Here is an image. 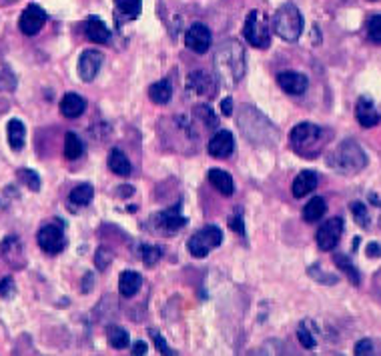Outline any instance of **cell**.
I'll return each instance as SVG.
<instances>
[{"label":"cell","instance_id":"obj_1","mask_svg":"<svg viewBox=\"0 0 381 356\" xmlns=\"http://www.w3.org/2000/svg\"><path fill=\"white\" fill-rule=\"evenodd\" d=\"M215 66L221 80L229 87H235L245 75V50L241 43L227 40L219 46L215 52Z\"/></svg>","mask_w":381,"mask_h":356},{"label":"cell","instance_id":"obj_2","mask_svg":"<svg viewBox=\"0 0 381 356\" xmlns=\"http://www.w3.org/2000/svg\"><path fill=\"white\" fill-rule=\"evenodd\" d=\"M327 166L339 175H357L367 166V154L355 140H343L327 154Z\"/></svg>","mask_w":381,"mask_h":356},{"label":"cell","instance_id":"obj_3","mask_svg":"<svg viewBox=\"0 0 381 356\" xmlns=\"http://www.w3.org/2000/svg\"><path fill=\"white\" fill-rule=\"evenodd\" d=\"M323 128L313 122H299L291 131V149L303 158H315L323 149Z\"/></svg>","mask_w":381,"mask_h":356},{"label":"cell","instance_id":"obj_4","mask_svg":"<svg viewBox=\"0 0 381 356\" xmlns=\"http://www.w3.org/2000/svg\"><path fill=\"white\" fill-rule=\"evenodd\" d=\"M273 30L279 38L287 43L299 40L303 32V16L293 2H285L283 6H279V10L273 16Z\"/></svg>","mask_w":381,"mask_h":356},{"label":"cell","instance_id":"obj_5","mask_svg":"<svg viewBox=\"0 0 381 356\" xmlns=\"http://www.w3.org/2000/svg\"><path fill=\"white\" fill-rule=\"evenodd\" d=\"M221 242H223V232H221V228H219V226H213V224H209V226H203L199 232H195L193 237L189 238L187 249H189V253L193 254V256L205 258L213 249L221 246Z\"/></svg>","mask_w":381,"mask_h":356},{"label":"cell","instance_id":"obj_6","mask_svg":"<svg viewBox=\"0 0 381 356\" xmlns=\"http://www.w3.org/2000/svg\"><path fill=\"white\" fill-rule=\"evenodd\" d=\"M243 34L247 38V43L257 48H267L271 45V32H269V24H267V18L257 13V10H251L247 15L245 20Z\"/></svg>","mask_w":381,"mask_h":356},{"label":"cell","instance_id":"obj_7","mask_svg":"<svg viewBox=\"0 0 381 356\" xmlns=\"http://www.w3.org/2000/svg\"><path fill=\"white\" fill-rule=\"evenodd\" d=\"M36 240H38V246H41L46 254H59L62 253L64 246H66L64 232H62L61 226H57V224H45V226L38 230Z\"/></svg>","mask_w":381,"mask_h":356},{"label":"cell","instance_id":"obj_8","mask_svg":"<svg viewBox=\"0 0 381 356\" xmlns=\"http://www.w3.org/2000/svg\"><path fill=\"white\" fill-rule=\"evenodd\" d=\"M341 235H343V221L341 218H329V221H325V223L321 224L317 235H315L317 246H319L321 251L329 253V251H333L339 244Z\"/></svg>","mask_w":381,"mask_h":356},{"label":"cell","instance_id":"obj_9","mask_svg":"<svg viewBox=\"0 0 381 356\" xmlns=\"http://www.w3.org/2000/svg\"><path fill=\"white\" fill-rule=\"evenodd\" d=\"M46 22V13L38 6V4H29L24 10H22V15L18 18V29L22 34H27V36H34V34H38L43 27H45Z\"/></svg>","mask_w":381,"mask_h":356},{"label":"cell","instance_id":"obj_10","mask_svg":"<svg viewBox=\"0 0 381 356\" xmlns=\"http://www.w3.org/2000/svg\"><path fill=\"white\" fill-rule=\"evenodd\" d=\"M185 45L197 54H205L211 46V30L201 22L191 24V29L185 32Z\"/></svg>","mask_w":381,"mask_h":356},{"label":"cell","instance_id":"obj_11","mask_svg":"<svg viewBox=\"0 0 381 356\" xmlns=\"http://www.w3.org/2000/svg\"><path fill=\"white\" fill-rule=\"evenodd\" d=\"M152 223L157 230H163V232H177L181 230L187 223L183 214H181V207H171L167 210H161L159 214L152 216Z\"/></svg>","mask_w":381,"mask_h":356},{"label":"cell","instance_id":"obj_12","mask_svg":"<svg viewBox=\"0 0 381 356\" xmlns=\"http://www.w3.org/2000/svg\"><path fill=\"white\" fill-rule=\"evenodd\" d=\"M103 62H105L103 52H99V50H85L80 54V59H78V76L85 82H91V80H94V76L99 75Z\"/></svg>","mask_w":381,"mask_h":356},{"label":"cell","instance_id":"obj_13","mask_svg":"<svg viewBox=\"0 0 381 356\" xmlns=\"http://www.w3.org/2000/svg\"><path fill=\"white\" fill-rule=\"evenodd\" d=\"M0 254H2V258H4L13 268H22L27 265L24 246H22V242L18 240V237L4 238L2 244H0Z\"/></svg>","mask_w":381,"mask_h":356},{"label":"cell","instance_id":"obj_14","mask_svg":"<svg viewBox=\"0 0 381 356\" xmlns=\"http://www.w3.org/2000/svg\"><path fill=\"white\" fill-rule=\"evenodd\" d=\"M355 119L364 126V128H373L381 122V112L378 110V106L373 104L371 98L361 96L357 104H355Z\"/></svg>","mask_w":381,"mask_h":356},{"label":"cell","instance_id":"obj_15","mask_svg":"<svg viewBox=\"0 0 381 356\" xmlns=\"http://www.w3.org/2000/svg\"><path fill=\"white\" fill-rule=\"evenodd\" d=\"M233 149H235V138L229 131H219L209 140V147H207L209 154L215 158H227L233 154Z\"/></svg>","mask_w":381,"mask_h":356},{"label":"cell","instance_id":"obj_16","mask_svg":"<svg viewBox=\"0 0 381 356\" xmlns=\"http://www.w3.org/2000/svg\"><path fill=\"white\" fill-rule=\"evenodd\" d=\"M187 87L193 90V92L201 94V96H209L211 98V96H215V92H217V80L211 75L203 73V71H195V73L189 75Z\"/></svg>","mask_w":381,"mask_h":356},{"label":"cell","instance_id":"obj_17","mask_svg":"<svg viewBox=\"0 0 381 356\" xmlns=\"http://www.w3.org/2000/svg\"><path fill=\"white\" fill-rule=\"evenodd\" d=\"M277 82H279V87L285 90L287 94H293V96H301L307 87H309V80H307V76L301 75V73H281V75L277 76Z\"/></svg>","mask_w":381,"mask_h":356},{"label":"cell","instance_id":"obj_18","mask_svg":"<svg viewBox=\"0 0 381 356\" xmlns=\"http://www.w3.org/2000/svg\"><path fill=\"white\" fill-rule=\"evenodd\" d=\"M85 34L87 38L94 43V45H105L110 40V30L108 27L99 18V16H91L85 24Z\"/></svg>","mask_w":381,"mask_h":356},{"label":"cell","instance_id":"obj_19","mask_svg":"<svg viewBox=\"0 0 381 356\" xmlns=\"http://www.w3.org/2000/svg\"><path fill=\"white\" fill-rule=\"evenodd\" d=\"M87 110V101L76 92H66L61 101V112L66 119H78Z\"/></svg>","mask_w":381,"mask_h":356},{"label":"cell","instance_id":"obj_20","mask_svg":"<svg viewBox=\"0 0 381 356\" xmlns=\"http://www.w3.org/2000/svg\"><path fill=\"white\" fill-rule=\"evenodd\" d=\"M317 182H319V178H317V175L313 170L299 172L297 178L293 180V196L295 198H303V196H307V194L313 193L317 188Z\"/></svg>","mask_w":381,"mask_h":356},{"label":"cell","instance_id":"obj_21","mask_svg":"<svg viewBox=\"0 0 381 356\" xmlns=\"http://www.w3.org/2000/svg\"><path fill=\"white\" fill-rule=\"evenodd\" d=\"M141 284H143V276L138 272H135V270H124L121 276H119V292H121V297H135L138 292V288H141Z\"/></svg>","mask_w":381,"mask_h":356},{"label":"cell","instance_id":"obj_22","mask_svg":"<svg viewBox=\"0 0 381 356\" xmlns=\"http://www.w3.org/2000/svg\"><path fill=\"white\" fill-rule=\"evenodd\" d=\"M207 178H209V182H211L215 188L223 194V196H231L233 191H235V184H233V178H231V175L225 172V170H221V168H211V170H209V175H207Z\"/></svg>","mask_w":381,"mask_h":356},{"label":"cell","instance_id":"obj_23","mask_svg":"<svg viewBox=\"0 0 381 356\" xmlns=\"http://www.w3.org/2000/svg\"><path fill=\"white\" fill-rule=\"evenodd\" d=\"M6 134H8V144L13 150L24 149V140H27V126L22 124V120L13 119L6 126Z\"/></svg>","mask_w":381,"mask_h":356},{"label":"cell","instance_id":"obj_24","mask_svg":"<svg viewBox=\"0 0 381 356\" xmlns=\"http://www.w3.org/2000/svg\"><path fill=\"white\" fill-rule=\"evenodd\" d=\"M108 168L117 177H129L131 175V163H129L127 154L119 149L110 150V154H108Z\"/></svg>","mask_w":381,"mask_h":356},{"label":"cell","instance_id":"obj_25","mask_svg":"<svg viewBox=\"0 0 381 356\" xmlns=\"http://www.w3.org/2000/svg\"><path fill=\"white\" fill-rule=\"evenodd\" d=\"M143 0H115V13L122 16V20H135L141 15Z\"/></svg>","mask_w":381,"mask_h":356},{"label":"cell","instance_id":"obj_26","mask_svg":"<svg viewBox=\"0 0 381 356\" xmlns=\"http://www.w3.org/2000/svg\"><path fill=\"white\" fill-rule=\"evenodd\" d=\"M325 200L321 198V196H313L307 205L303 207V218L305 223H317L323 218V214H325Z\"/></svg>","mask_w":381,"mask_h":356},{"label":"cell","instance_id":"obj_27","mask_svg":"<svg viewBox=\"0 0 381 356\" xmlns=\"http://www.w3.org/2000/svg\"><path fill=\"white\" fill-rule=\"evenodd\" d=\"M171 96H173V87H171V80L168 78L154 82L151 89H149V98L154 104H167L171 101Z\"/></svg>","mask_w":381,"mask_h":356},{"label":"cell","instance_id":"obj_28","mask_svg":"<svg viewBox=\"0 0 381 356\" xmlns=\"http://www.w3.org/2000/svg\"><path fill=\"white\" fill-rule=\"evenodd\" d=\"M82 150L85 149H82L80 138L75 133H66V136H64V156L69 161H76L82 156Z\"/></svg>","mask_w":381,"mask_h":356},{"label":"cell","instance_id":"obj_29","mask_svg":"<svg viewBox=\"0 0 381 356\" xmlns=\"http://www.w3.org/2000/svg\"><path fill=\"white\" fill-rule=\"evenodd\" d=\"M92 194H94V191H92L91 184H78V186H75L71 191L69 198H71V202L76 205V207H87L92 200Z\"/></svg>","mask_w":381,"mask_h":356},{"label":"cell","instance_id":"obj_30","mask_svg":"<svg viewBox=\"0 0 381 356\" xmlns=\"http://www.w3.org/2000/svg\"><path fill=\"white\" fill-rule=\"evenodd\" d=\"M333 260H336L337 267L341 268V270L347 274V279H350L353 284H359V282H361L359 270H357V268H355V265L351 262L350 256H345V254H336V256H333Z\"/></svg>","mask_w":381,"mask_h":356},{"label":"cell","instance_id":"obj_31","mask_svg":"<svg viewBox=\"0 0 381 356\" xmlns=\"http://www.w3.org/2000/svg\"><path fill=\"white\" fill-rule=\"evenodd\" d=\"M107 334H108V342H110V346H115V348H127V346H129V342H131L129 332L121 327H110L107 330Z\"/></svg>","mask_w":381,"mask_h":356},{"label":"cell","instance_id":"obj_32","mask_svg":"<svg viewBox=\"0 0 381 356\" xmlns=\"http://www.w3.org/2000/svg\"><path fill=\"white\" fill-rule=\"evenodd\" d=\"M16 89V78L13 71L8 68L6 62L0 60V90L2 92H13Z\"/></svg>","mask_w":381,"mask_h":356},{"label":"cell","instance_id":"obj_33","mask_svg":"<svg viewBox=\"0 0 381 356\" xmlns=\"http://www.w3.org/2000/svg\"><path fill=\"white\" fill-rule=\"evenodd\" d=\"M138 258H141L145 265L152 267V265L161 258V249H159V246H151V244H141V246H138Z\"/></svg>","mask_w":381,"mask_h":356},{"label":"cell","instance_id":"obj_34","mask_svg":"<svg viewBox=\"0 0 381 356\" xmlns=\"http://www.w3.org/2000/svg\"><path fill=\"white\" fill-rule=\"evenodd\" d=\"M351 214L355 218V223L359 224L361 228H369V212H367L366 205L361 202H351Z\"/></svg>","mask_w":381,"mask_h":356},{"label":"cell","instance_id":"obj_35","mask_svg":"<svg viewBox=\"0 0 381 356\" xmlns=\"http://www.w3.org/2000/svg\"><path fill=\"white\" fill-rule=\"evenodd\" d=\"M18 178L31 188L32 193H36V191H41V178L38 175L34 172V170H29V168H22V170H18Z\"/></svg>","mask_w":381,"mask_h":356},{"label":"cell","instance_id":"obj_36","mask_svg":"<svg viewBox=\"0 0 381 356\" xmlns=\"http://www.w3.org/2000/svg\"><path fill=\"white\" fill-rule=\"evenodd\" d=\"M367 34L373 43H380L381 45V15H375L369 18L367 22Z\"/></svg>","mask_w":381,"mask_h":356},{"label":"cell","instance_id":"obj_37","mask_svg":"<svg viewBox=\"0 0 381 356\" xmlns=\"http://www.w3.org/2000/svg\"><path fill=\"white\" fill-rule=\"evenodd\" d=\"M195 112H197V117H201V120L207 124V128H215V126H217V117L211 112L209 106H197Z\"/></svg>","mask_w":381,"mask_h":356},{"label":"cell","instance_id":"obj_38","mask_svg":"<svg viewBox=\"0 0 381 356\" xmlns=\"http://www.w3.org/2000/svg\"><path fill=\"white\" fill-rule=\"evenodd\" d=\"M297 336H299V342L303 344L305 348H309V350H311V348H315L317 341H315V336H313V334L305 328V325L299 327V330H297Z\"/></svg>","mask_w":381,"mask_h":356},{"label":"cell","instance_id":"obj_39","mask_svg":"<svg viewBox=\"0 0 381 356\" xmlns=\"http://www.w3.org/2000/svg\"><path fill=\"white\" fill-rule=\"evenodd\" d=\"M149 334H151V339H152V342H154V346H157V348H159V350H161L163 355H167V356L175 355V350H171V346H168L167 342H165V339H163V336H161V334H159L157 330H149Z\"/></svg>","mask_w":381,"mask_h":356},{"label":"cell","instance_id":"obj_40","mask_svg":"<svg viewBox=\"0 0 381 356\" xmlns=\"http://www.w3.org/2000/svg\"><path fill=\"white\" fill-rule=\"evenodd\" d=\"M229 226L237 232V235H245V226H243V212L237 208L235 210V214L229 218Z\"/></svg>","mask_w":381,"mask_h":356},{"label":"cell","instance_id":"obj_41","mask_svg":"<svg viewBox=\"0 0 381 356\" xmlns=\"http://www.w3.org/2000/svg\"><path fill=\"white\" fill-rule=\"evenodd\" d=\"M13 295H15V281L10 276H6V279L0 281V297L10 298Z\"/></svg>","mask_w":381,"mask_h":356},{"label":"cell","instance_id":"obj_42","mask_svg":"<svg viewBox=\"0 0 381 356\" xmlns=\"http://www.w3.org/2000/svg\"><path fill=\"white\" fill-rule=\"evenodd\" d=\"M371 353H373V344H371V341L364 339V341H359L355 344V355L357 356L371 355Z\"/></svg>","mask_w":381,"mask_h":356},{"label":"cell","instance_id":"obj_43","mask_svg":"<svg viewBox=\"0 0 381 356\" xmlns=\"http://www.w3.org/2000/svg\"><path fill=\"white\" fill-rule=\"evenodd\" d=\"M367 254H369L371 258H378V256H381V246L378 242H369V244H367Z\"/></svg>","mask_w":381,"mask_h":356},{"label":"cell","instance_id":"obj_44","mask_svg":"<svg viewBox=\"0 0 381 356\" xmlns=\"http://www.w3.org/2000/svg\"><path fill=\"white\" fill-rule=\"evenodd\" d=\"M221 112H223V117H231L233 114V101L231 98H225L221 103Z\"/></svg>","mask_w":381,"mask_h":356},{"label":"cell","instance_id":"obj_45","mask_svg":"<svg viewBox=\"0 0 381 356\" xmlns=\"http://www.w3.org/2000/svg\"><path fill=\"white\" fill-rule=\"evenodd\" d=\"M133 355L141 356V355H147V344L143 341L135 342V346H133Z\"/></svg>","mask_w":381,"mask_h":356},{"label":"cell","instance_id":"obj_46","mask_svg":"<svg viewBox=\"0 0 381 356\" xmlns=\"http://www.w3.org/2000/svg\"><path fill=\"white\" fill-rule=\"evenodd\" d=\"M380 223H381V221H380Z\"/></svg>","mask_w":381,"mask_h":356}]
</instances>
